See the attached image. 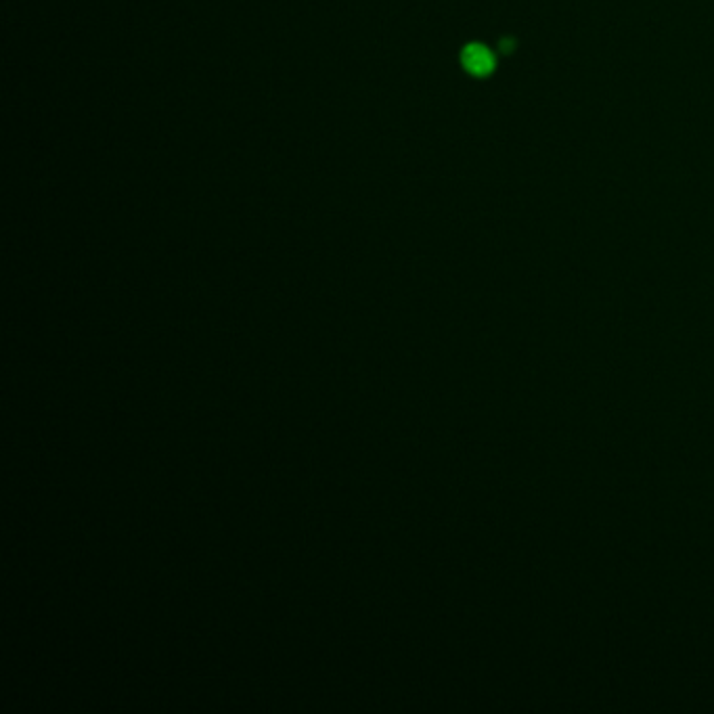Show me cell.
<instances>
[{
	"mask_svg": "<svg viewBox=\"0 0 714 714\" xmlns=\"http://www.w3.org/2000/svg\"><path fill=\"white\" fill-rule=\"evenodd\" d=\"M467 68L476 74H484V72H490L492 68V61H490L489 50L484 48H474L471 53H467Z\"/></svg>",
	"mask_w": 714,
	"mask_h": 714,
	"instance_id": "6da1fadb",
	"label": "cell"
}]
</instances>
